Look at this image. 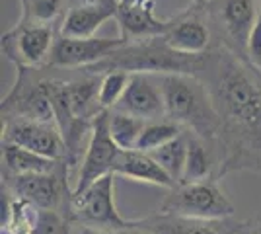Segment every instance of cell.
<instances>
[{
	"label": "cell",
	"instance_id": "d6a6232c",
	"mask_svg": "<svg viewBox=\"0 0 261 234\" xmlns=\"http://www.w3.org/2000/svg\"><path fill=\"white\" fill-rule=\"evenodd\" d=\"M207 2H211V0H207Z\"/></svg>",
	"mask_w": 261,
	"mask_h": 234
},
{
	"label": "cell",
	"instance_id": "4fadbf2b",
	"mask_svg": "<svg viewBox=\"0 0 261 234\" xmlns=\"http://www.w3.org/2000/svg\"><path fill=\"white\" fill-rule=\"evenodd\" d=\"M125 39H108V37H88V39H74V37H63L59 35L55 39L53 51L49 57L47 67L51 68H88L103 61L115 49H119Z\"/></svg>",
	"mask_w": 261,
	"mask_h": 234
},
{
	"label": "cell",
	"instance_id": "6da1fadb",
	"mask_svg": "<svg viewBox=\"0 0 261 234\" xmlns=\"http://www.w3.org/2000/svg\"><path fill=\"white\" fill-rule=\"evenodd\" d=\"M193 76L205 84L220 119L217 179L261 172V68L217 43L201 55Z\"/></svg>",
	"mask_w": 261,
	"mask_h": 234
},
{
	"label": "cell",
	"instance_id": "3957f363",
	"mask_svg": "<svg viewBox=\"0 0 261 234\" xmlns=\"http://www.w3.org/2000/svg\"><path fill=\"white\" fill-rule=\"evenodd\" d=\"M164 94L166 119L218 148L220 119L213 108L205 84L191 74H158Z\"/></svg>",
	"mask_w": 261,
	"mask_h": 234
},
{
	"label": "cell",
	"instance_id": "83f0119b",
	"mask_svg": "<svg viewBox=\"0 0 261 234\" xmlns=\"http://www.w3.org/2000/svg\"><path fill=\"white\" fill-rule=\"evenodd\" d=\"M74 4H88V6H119V0H70V6Z\"/></svg>",
	"mask_w": 261,
	"mask_h": 234
},
{
	"label": "cell",
	"instance_id": "44dd1931",
	"mask_svg": "<svg viewBox=\"0 0 261 234\" xmlns=\"http://www.w3.org/2000/svg\"><path fill=\"white\" fill-rule=\"evenodd\" d=\"M146 123L148 121H144L141 117L109 110V133L121 150H133L137 146Z\"/></svg>",
	"mask_w": 261,
	"mask_h": 234
},
{
	"label": "cell",
	"instance_id": "484cf974",
	"mask_svg": "<svg viewBox=\"0 0 261 234\" xmlns=\"http://www.w3.org/2000/svg\"><path fill=\"white\" fill-rule=\"evenodd\" d=\"M33 234H68L65 217L59 211H37Z\"/></svg>",
	"mask_w": 261,
	"mask_h": 234
},
{
	"label": "cell",
	"instance_id": "9c48e42d",
	"mask_svg": "<svg viewBox=\"0 0 261 234\" xmlns=\"http://www.w3.org/2000/svg\"><path fill=\"white\" fill-rule=\"evenodd\" d=\"M121 148L115 145L109 133V112H101L92 123L90 141H88L86 154L80 162L78 176L72 188V195H78L88 190L98 179L113 174V166L117 162Z\"/></svg>",
	"mask_w": 261,
	"mask_h": 234
},
{
	"label": "cell",
	"instance_id": "cb8c5ba5",
	"mask_svg": "<svg viewBox=\"0 0 261 234\" xmlns=\"http://www.w3.org/2000/svg\"><path fill=\"white\" fill-rule=\"evenodd\" d=\"M20 2H22L20 22L45 23V25H51V22H55L70 6V0H20Z\"/></svg>",
	"mask_w": 261,
	"mask_h": 234
},
{
	"label": "cell",
	"instance_id": "4dcf8cb0",
	"mask_svg": "<svg viewBox=\"0 0 261 234\" xmlns=\"http://www.w3.org/2000/svg\"><path fill=\"white\" fill-rule=\"evenodd\" d=\"M117 234H152L150 230H146V228H142V226H135V228H130V230H125V232H117Z\"/></svg>",
	"mask_w": 261,
	"mask_h": 234
},
{
	"label": "cell",
	"instance_id": "ac0fdd59",
	"mask_svg": "<svg viewBox=\"0 0 261 234\" xmlns=\"http://www.w3.org/2000/svg\"><path fill=\"white\" fill-rule=\"evenodd\" d=\"M115 20L119 23L121 39H125V41H137V39L164 35L170 30V23H172V20L156 18L152 8L142 6V4L119 6Z\"/></svg>",
	"mask_w": 261,
	"mask_h": 234
},
{
	"label": "cell",
	"instance_id": "8992f818",
	"mask_svg": "<svg viewBox=\"0 0 261 234\" xmlns=\"http://www.w3.org/2000/svg\"><path fill=\"white\" fill-rule=\"evenodd\" d=\"M47 70L49 67L18 68L14 86L0 103L2 121L30 119V121L55 123L53 106L47 94Z\"/></svg>",
	"mask_w": 261,
	"mask_h": 234
},
{
	"label": "cell",
	"instance_id": "e0dca14e",
	"mask_svg": "<svg viewBox=\"0 0 261 234\" xmlns=\"http://www.w3.org/2000/svg\"><path fill=\"white\" fill-rule=\"evenodd\" d=\"M119 6H88V4H74L68 6L61 20L59 35L74 37V39H88L108 20H115Z\"/></svg>",
	"mask_w": 261,
	"mask_h": 234
},
{
	"label": "cell",
	"instance_id": "9a60e30c",
	"mask_svg": "<svg viewBox=\"0 0 261 234\" xmlns=\"http://www.w3.org/2000/svg\"><path fill=\"white\" fill-rule=\"evenodd\" d=\"M139 226L150 230L152 234H242L246 230V223H236L230 219L222 221H201L156 213L139 221Z\"/></svg>",
	"mask_w": 261,
	"mask_h": 234
},
{
	"label": "cell",
	"instance_id": "f1b7e54d",
	"mask_svg": "<svg viewBox=\"0 0 261 234\" xmlns=\"http://www.w3.org/2000/svg\"><path fill=\"white\" fill-rule=\"evenodd\" d=\"M154 0H119V6H129V4H142V6H150L152 8Z\"/></svg>",
	"mask_w": 261,
	"mask_h": 234
},
{
	"label": "cell",
	"instance_id": "2e32d148",
	"mask_svg": "<svg viewBox=\"0 0 261 234\" xmlns=\"http://www.w3.org/2000/svg\"><path fill=\"white\" fill-rule=\"evenodd\" d=\"M113 176H123V178L152 184V186H160V188H168V190L175 188V181L168 176V172L148 152H141L137 148L121 150L117 162L113 166Z\"/></svg>",
	"mask_w": 261,
	"mask_h": 234
},
{
	"label": "cell",
	"instance_id": "5b68a950",
	"mask_svg": "<svg viewBox=\"0 0 261 234\" xmlns=\"http://www.w3.org/2000/svg\"><path fill=\"white\" fill-rule=\"evenodd\" d=\"M158 213L201 221H222L234 217L236 209L218 188L217 179H205L172 188Z\"/></svg>",
	"mask_w": 261,
	"mask_h": 234
},
{
	"label": "cell",
	"instance_id": "f546056e",
	"mask_svg": "<svg viewBox=\"0 0 261 234\" xmlns=\"http://www.w3.org/2000/svg\"><path fill=\"white\" fill-rule=\"evenodd\" d=\"M242 234H261V221H257V223L251 224V226H246V230Z\"/></svg>",
	"mask_w": 261,
	"mask_h": 234
},
{
	"label": "cell",
	"instance_id": "52a82bcc",
	"mask_svg": "<svg viewBox=\"0 0 261 234\" xmlns=\"http://www.w3.org/2000/svg\"><path fill=\"white\" fill-rule=\"evenodd\" d=\"M211 28H215L220 45L248 59V39L257 22V0H211L207 2Z\"/></svg>",
	"mask_w": 261,
	"mask_h": 234
},
{
	"label": "cell",
	"instance_id": "4316f807",
	"mask_svg": "<svg viewBox=\"0 0 261 234\" xmlns=\"http://www.w3.org/2000/svg\"><path fill=\"white\" fill-rule=\"evenodd\" d=\"M248 59L255 67L261 68V14L251 30L250 39H248Z\"/></svg>",
	"mask_w": 261,
	"mask_h": 234
},
{
	"label": "cell",
	"instance_id": "277c9868",
	"mask_svg": "<svg viewBox=\"0 0 261 234\" xmlns=\"http://www.w3.org/2000/svg\"><path fill=\"white\" fill-rule=\"evenodd\" d=\"M70 221L82 228L101 232H125L135 228L139 221L123 219L115 207V176L98 179L88 190L70 197Z\"/></svg>",
	"mask_w": 261,
	"mask_h": 234
},
{
	"label": "cell",
	"instance_id": "7402d4cb",
	"mask_svg": "<svg viewBox=\"0 0 261 234\" xmlns=\"http://www.w3.org/2000/svg\"><path fill=\"white\" fill-rule=\"evenodd\" d=\"M187 131L174 139L172 143L160 146L158 150L150 152L154 160L168 172V176L174 179L175 186L181 184L184 179V170H185V160H187Z\"/></svg>",
	"mask_w": 261,
	"mask_h": 234
},
{
	"label": "cell",
	"instance_id": "ba28073f",
	"mask_svg": "<svg viewBox=\"0 0 261 234\" xmlns=\"http://www.w3.org/2000/svg\"><path fill=\"white\" fill-rule=\"evenodd\" d=\"M55 32L45 23L18 22L16 28L2 35V51L18 68L47 67L55 45Z\"/></svg>",
	"mask_w": 261,
	"mask_h": 234
},
{
	"label": "cell",
	"instance_id": "8fae6325",
	"mask_svg": "<svg viewBox=\"0 0 261 234\" xmlns=\"http://www.w3.org/2000/svg\"><path fill=\"white\" fill-rule=\"evenodd\" d=\"M68 168L66 162L51 174H28V176H8L6 190H10L18 199L35 207V211H59L66 191Z\"/></svg>",
	"mask_w": 261,
	"mask_h": 234
},
{
	"label": "cell",
	"instance_id": "30bf717a",
	"mask_svg": "<svg viewBox=\"0 0 261 234\" xmlns=\"http://www.w3.org/2000/svg\"><path fill=\"white\" fill-rule=\"evenodd\" d=\"M174 51L184 55H203L213 47L207 0H195L185 12L172 18L170 30L162 35Z\"/></svg>",
	"mask_w": 261,
	"mask_h": 234
},
{
	"label": "cell",
	"instance_id": "1f68e13d",
	"mask_svg": "<svg viewBox=\"0 0 261 234\" xmlns=\"http://www.w3.org/2000/svg\"><path fill=\"white\" fill-rule=\"evenodd\" d=\"M78 234H115V232H101V230H92V228H82Z\"/></svg>",
	"mask_w": 261,
	"mask_h": 234
},
{
	"label": "cell",
	"instance_id": "603a6c76",
	"mask_svg": "<svg viewBox=\"0 0 261 234\" xmlns=\"http://www.w3.org/2000/svg\"><path fill=\"white\" fill-rule=\"evenodd\" d=\"M185 129L177 123L170 121V119H158V121H148L144 131L139 137V143H137V150L141 152H154L158 150L160 146L172 143L174 139H177L179 135H184Z\"/></svg>",
	"mask_w": 261,
	"mask_h": 234
},
{
	"label": "cell",
	"instance_id": "5bb4252c",
	"mask_svg": "<svg viewBox=\"0 0 261 234\" xmlns=\"http://www.w3.org/2000/svg\"><path fill=\"white\" fill-rule=\"evenodd\" d=\"M113 110L141 117L144 121L166 119V106L158 74H130L129 86Z\"/></svg>",
	"mask_w": 261,
	"mask_h": 234
},
{
	"label": "cell",
	"instance_id": "836d02e7",
	"mask_svg": "<svg viewBox=\"0 0 261 234\" xmlns=\"http://www.w3.org/2000/svg\"><path fill=\"white\" fill-rule=\"evenodd\" d=\"M259 221H261V219H259Z\"/></svg>",
	"mask_w": 261,
	"mask_h": 234
},
{
	"label": "cell",
	"instance_id": "d6986e66",
	"mask_svg": "<svg viewBox=\"0 0 261 234\" xmlns=\"http://www.w3.org/2000/svg\"><path fill=\"white\" fill-rule=\"evenodd\" d=\"M187 160H185L181 184H195L205 179H217L218 174V148L208 141L187 131ZM179 186V184H177Z\"/></svg>",
	"mask_w": 261,
	"mask_h": 234
},
{
	"label": "cell",
	"instance_id": "ffe728a7",
	"mask_svg": "<svg viewBox=\"0 0 261 234\" xmlns=\"http://www.w3.org/2000/svg\"><path fill=\"white\" fill-rule=\"evenodd\" d=\"M2 164L8 176H28V174H51L57 172L63 162L35 154L28 148L2 143Z\"/></svg>",
	"mask_w": 261,
	"mask_h": 234
},
{
	"label": "cell",
	"instance_id": "d4e9b609",
	"mask_svg": "<svg viewBox=\"0 0 261 234\" xmlns=\"http://www.w3.org/2000/svg\"><path fill=\"white\" fill-rule=\"evenodd\" d=\"M130 74L127 72H109L106 76H101L99 84V106L103 112L113 110L119 100L123 98L125 90L129 86Z\"/></svg>",
	"mask_w": 261,
	"mask_h": 234
},
{
	"label": "cell",
	"instance_id": "7c38bea8",
	"mask_svg": "<svg viewBox=\"0 0 261 234\" xmlns=\"http://www.w3.org/2000/svg\"><path fill=\"white\" fill-rule=\"evenodd\" d=\"M2 123V143L22 146L51 160H66V145L55 123L30 119H6Z\"/></svg>",
	"mask_w": 261,
	"mask_h": 234
},
{
	"label": "cell",
	"instance_id": "7a4b0ae2",
	"mask_svg": "<svg viewBox=\"0 0 261 234\" xmlns=\"http://www.w3.org/2000/svg\"><path fill=\"white\" fill-rule=\"evenodd\" d=\"M201 55H184L174 51L164 41L162 35L127 41L109 57L96 65L82 68V72L94 76H106L109 72L127 74H195Z\"/></svg>",
	"mask_w": 261,
	"mask_h": 234
}]
</instances>
